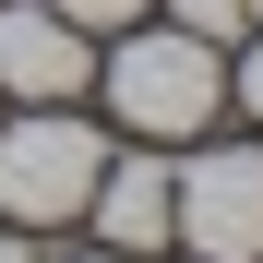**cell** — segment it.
<instances>
[{
  "label": "cell",
  "mask_w": 263,
  "mask_h": 263,
  "mask_svg": "<svg viewBox=\"0 0 263 263\" xmlns=\"http://www.w3.org/2000/svg\"><path fill=\"white\" fill-rule=\"evenodd\" d=\"M0 84H12V96H36V108H60L72 84H84V24L72 12H0Z\"/></svg>",
  "instance_id": "obj_4"
},
{
  "label": "cell",
  "mask_w": 263,
  "mask_h": 263,
  "mask_svg": "<svg viewBox=\"0 0 263 263\" xmlns=\"http://www.w3.org/2000/svg\"><path fill=\"white\" fill-rule=\"evenodd\" d=\"M84 203H96V239H120V251H156V239H167V167H144V156H132L120 180L96 167Z\"/></svg>",
  "instance_id": "obj_5"
},
{
  "label": "cell",
  "mask_w": 263,
  "mask_h": 263,
  "mask_svg": "<svg viewBox=\"0 0 263 263\" xmlns=\"http://www.w3.org/2000/svg\"><path fill=\"white\" fill-rule=\"evenodd\" d=\"M48 12H72L84 36H96V24H144V0H48Z\"/></svg>",
  "instance_id": "obj_7"
},
{
  "label": "cell",
  "mask_w": 263,
  "mask_h": 263,
  "mask_svg": "<svg viewBox=\"0 0 263 263\" xmlns=\"http://www.w3.org/2000/svg\"><path fill=\"white\" fill-rule=\"evenodd\" d=\"M203 263H228V251H203Z\"/></svg>",
  "instance_id": "obj_12"
},
{
  "label": "cell",
  "mask_w": 263,
  "mask_h": 263,
  "mask_svg": "<svg viewBox=\"0 0 263 263\" xmlns=\"http://www.w3.org/2000/svg\"><path fill=\"white\" fill-rule=\"evenodd\" d=\"M0 263H36V239H0Z\"/></svg>",
  "instance_id": "obj_9"
},
{
  "label": "cell",
  "mask_w": 263,
  "mask_h": 263,
  "mask_svg": "<svg viewBox=\"0 0 263 263\" xmlns=\"http://www.w3.org/2000/svg\"><path fill=\"white\" fill-rule=\"evenodd\" d=\"M108 263H144V251H108Z\"/></svg>",
  "instance_id": "obj_11"
},
{
  "label": "cell",
  "mask_w": 263,
  "mask_h": 263,
  "mask_svg": "<svg viewBox=\"0 0 263 263\" xmlns=\"http://www.w3.org/2000/svg\"><path fill=\"white\" fill-rule=\"evenodd\" d=\"M132 48L108 60V108L132 120V132H156V144H180V132H203L215 120V96H228V72H215V48L203 36H180V24H120Z\"/></svg>",
  "instance_id": "obj_1"
},
{
  "label": "cell",
  "mask_w": 263,
  "mask_h": 263,
  "mask_svg": "<svg viewBox=\"0 0 263 263\" xmlns=\"http://www.w3.org/2000/svg\"><path fill=\"white\" fill-rule=\"evenodd\" d=\"M251 12H239V0H180V36H203V48H215V36H239Z\"/></svg>",
  "instance_id": "obj_6"
},
{
  "label": "cell",
  "mask_w": 263,
  "mask_h": 263,
  "mask_svg": "<svg viewBox=\"0 0 263 263\" xmlns=\"http://www.w3.org/2000/svg\"><path fill=\"white\" fill-rule=\"evenodd\" d=\"M239 12H251V24H263V0H239Z\"/></svg>",
  "instance_id": "obj_10"
},
{
  "label": "cell",
  "mask_w": 263,
  "mask_h": 263,
  "mask_svg": "<svg viewBox=\"0 0 263 263\" xmlns=\"http://www.w3.org/2000/svg\"><path fill=\"white\" fill-rule=\"evenodd\" d=\"M167 239L251 263L263 251V144H215L192 167H167Z\"/></svg>",
  "instance_id": "obj_3"
},
{
  "label": "cell",
  "mask_w": 263,
  "mask_h": 263,
  "mask_svg": "<svg viewBox=\"0 0 263 263\" xmlns=\"http://www.w3.org/2000/svg\"><path fill=\"white\" fill-rule=\"evenodd\" d=\"M96 167H108L96 132L72 108H36L24 132H0V215H12V228H60V215H84Z\"/></svg>",
  "instance_id": "obj_2"
},
{
  "label": "cell",
  "mask_w": 263,
  "mask_h": 263,
  "mask_svg": "<svg viewBox=\"0 0 263 263\" xmlns=\"http://www.w3.org/2000/svg\"><path fill=\"white\" fill-rule=\"evenodd\" d=\"M239 96H251V120H263V48H251V72H239Z\"/></svg>",
  "instance_id": "obj_8"
}]
</instances>
